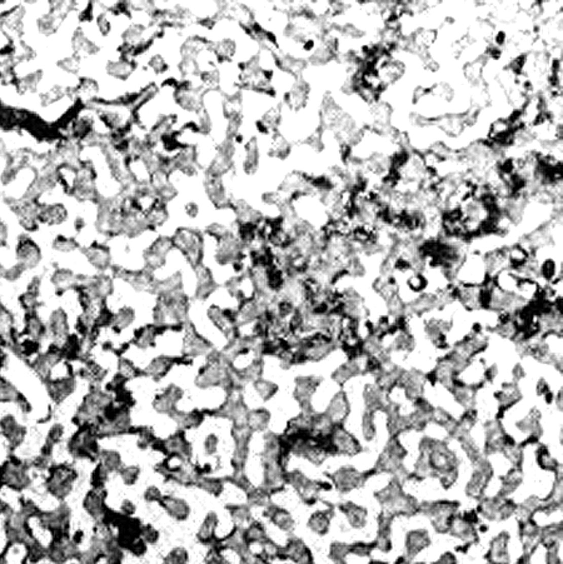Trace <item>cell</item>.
<instances>
[{"instance_id":"obj_1","label":"cell","mask_w":563,"mask_h":564,"mask_svg":"<svg viewBox=\"0 0 563 564\" xmlns=\"http://www.w3.org/2000/svg\"><path fill=\"white\" fill-rule=\"evenodd\" d=\"M17 258L19 266L25 271V269H31L38 266V263L42 259V252H40V248L38 247L37 243H34L30 238L24 235V237L19 238Z\"/></svg>"},{"instance_id":"obj_2","label":"cell","mask_w":563,"mask_h":564,"mask_svg":"<svg viewBox=\"0 0 563 564\" xmlns=\"http://www.w3.org/2000/svg\"><path fill=\"white\" fill-rule=\"evenodd\" d=\"M47 329L48 334L53 336L55 343H63L65 341L69 335V320L68 315L63 309H56L52 313Z\"/></svg>"},{"instance_id":"obj_3","label":"cell","mask_w":563,"mask_h":564,"mask_svg":"<svg viewBox=\"0 0 563 564\" xmlns=\"http://www.w3.org/2000/svg\"><path fill=\"white\" fill-rule=\"evenodd\" d=\"M77 387L73 375L64 377V378L49 381L47 384V390L49 397L54 403H61L72 394Z\"/></svg>"},{"instance_id":"obj_4","label":"cell","mask_w":563,"mask_h":564,"mask_svg":"<svg viewBox=\"0 0 563 564\" xmlns=\"http://www.w3.org/2000/svg\"><path fill=\"white\" fill-rule=\"evenodd\" d=\"M173 365H175L174 357L162 355V357H157L155 359H153L148 364V367L143 370V373L154 379H160L167 375Z\"/></svg>"},{"instance_id":"obj_5","label":"cell","mask_w":563,"mask_h":564,"mask_svg":"<svg viewBox=\"0 0 563 564\" xmlns=\"http://www.w3.org/2000/svg\"><path fill=\"white\" fill-rule=\"evenodd\" d=\"M24 333L29 335V338L40 341L48 334L47 325L42 322L37 313H26L25 315V328Z\"/></svg>"},{"instance_id":"obj_6","label":"cell","mask_w":563,"mask_h":564,"mask_svg":"<svg viewBox=\"0 0 563 564\" xmlns=\"http://www.w3.org/2000/svg\"><path fill=\"white\" fill-rule=\"evenodd\" d=\"M52 283L59 292H65L77 285L78 278L68 269H59L53 274Z\"/></svg>"},{"instance_id":"obj_7","label":"cell","mask_w":563,"mask_h":564,"mask_svg":"<svg viewBox=\"0 0 563 564\" xmlns=\"http://www.w3.org/2000/svg\"><path fill=\"white\" fill-rule=\"evenodd\" d=\"M134 318H135V314H134L133 309L130 307H123L119 312L115 313L114 318H113V330L122 331L123 329H125L134 322Z\"/></svg>"},{"instance_id":"obj_8","label":"cell","mask_w":563,"mask_h":564,"mask_svg":"<svg viewBox=\"0 0 563 564\" xmlns=\"http://www.w3.org/2000/svg\"><path fill=\"white\" fill-rule=\"evenodd\" d=\"M268 421H269V413L264 409H257V410L249 411L248 417H247V426L249 427V429L253 430H261L267 427Z\"/></svg>"},{"instance_id":"obj_9","label":"cell","mask_w":563,"mask_h":564,"mask_svg":"<svg viewBox=\"0 0 563 564\" xmlns=\"http://www.w3.org/2000/svg\"><path fill=\"white\" fill-rule=\"evenodd\" d=\"M118 369H119L118 370V374H119L120 377H123L127 382L130 381V379L138 378V377L143 375L144 374L140 368L136 367L135 364H133V363L128 359H120L119 365H118Z\"/></svg>"},{"instance_id":"obj_10","label":"cell","mask_w":563,"mask_h":564,"mask_svg":"<svg viewBox=\"0 0 563 564\" xmlns=\"http://www.w3.org/2000/svg\"><path fill=\"white\" fill-rule=\"evenodd\" d=\"M164 507L167 508L171 515H174L178 519H184L188 515V512H189L188 506L184 502L179 501V499L169 498V497L164 499Z\"/></svg>"},{"instance_id":"obj_11","label":"cell","mask_w":563,"mask_h":564,"mask_svg":"<svg viewBox=\"0 0 563 564\" xmlns=\"http://www.w3.org/2000/svg\"><path fill=\"white\" fill-rule=\"evenodd\" d=\"M20 393L7 379L0 378V403H13L17 402Z\"/></svg>"},{"instance_id":"obj_12","label":"cell","mask_w":563,"mask_h":564,"mask_svg":"<svg viewBox=\"0 0 563 564\" xmlns=\"http://www.w3.org/2000/svg\"><path fill=\"white\" fill-rule=\"evenodd\" d=\"M19 302H20V306L23 307V309L26 313H37L38 307H39L38 294L25 292L19 298Z\"/></svg>"},{"instance_id":"obj_13","label":"cell","mask_w":563,"mask_h":564,"mask_svg":"<svg viewBox=\"0 0 563 564\" xmlns=\"http://www.w3.org/2000/svg\"><path fill=\"white\" fill-rule=\"evenodd\" d=\"M53 247L55 248L59 252H73L74 249H77L78 244L74 239L64 235H59L58 238L53 243Z\"/></svg>"},{"instance_id":"obj_14","label":"cell","mask_w":563,"mask_h":564,"mask_svg":"<svg viewBox=\"0 0 563 564\" xmlns=\"http://www.w3.org/2000/svg\"><path fill=\"white\" fill-rule=\"evenodd\" d=\"M187 560V553L183 549H175L165 559V564H184Z\"/></svg>"},{"instance_id":"obj_15","label":"cell","mask_w":563,"mask_h":564,"mask_svg":"<svg viewBox=\"0 0 563 564\" xmlns=\"http://www.w3.org/2000/svg\"><path fill=\"white\" fill-rule=\"evenodd\" d=\"M217 447H218V438L216 435H209L205 440V450L212 454L217 450Z\"/></svg>"},{"instance_id":"obj_16","label":"cell","mask_w":563,"mask_h":564,"mask_svg":"<svg viewBox=\"0 0 563 564\" xmlns=\"http://www.w3.org/2000/svg\"><path fill=\"white\" fill-rule=\"evenodd\" d=\"M15 403H17V404L19 405V408H21V410H24V411H29L31 409L30 403H29V400L26 399V398L24 397L23 394H19L17 402H15Z\"/></svg>"},{"instance_id":"obj_17","label":"cell","mask_w":563,"mask_h":564,"mask_svg":"<svg viewBox=\"0 0 563 564\" xmlns=\"http://www.w3.org/2000/svg\"><path fill=\"white\" fill-rule=\"evenodd\" d=\"M8 242V228L2 220H0V247H4Z\"/></svg>"},{"instance_id":"obj_18","label":"cell","mask_w":563,"mask_h":564,"mask_svg":"<svg viewBox=\"0 0 563 564\" xmlns=\"http://www.w3.org/2000/svg\"><path fill=\"white\" fill-rule=\"evenodd\" d=\"M4 273H5L4 268H3V266H2V264H0V278L4 277Z\"/></svg>"}]
</instances>
